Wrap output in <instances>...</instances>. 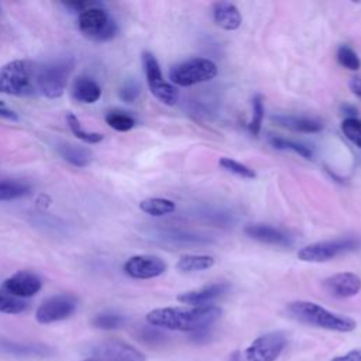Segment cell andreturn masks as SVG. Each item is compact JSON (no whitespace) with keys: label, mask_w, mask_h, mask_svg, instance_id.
Listing matches in <instances>:
<instances>
[{"label":"cell","mask_w":361,"mask_h":361,"mask_svg":"<svg viewBox=\"0 0 361 361\" xmlns=\"http://www.w3.org/2000/svg\"><path fill=\"white\" fill-rule=\"evenodd\" d=\"M96 4H99V3H96V1H68V3H63V6L66 8H71V10L78 11V13H82V11L90 8V7L96 6Z\"/></svg>","instance_id":"obj_36"},{"label":"cell","mask_w":361,"mask_h":361,"mask_svg":"<svg viewBox=\"0 0 361 361\" xmlns=\"http://www.w3.org/2000/svg\"><path fill=\"white\" fill-rule=\"evenodd\" d=\"M80 361H100V360H97L94 357H90V358H85V360H80Z\"/></svg>","instance_id":"obj_42"},{"label":"cell","mask_w":361,"mask_h":361,"mask_svg":"<svg viewBox=\"0 0 361 361\" xmlns=\"http://www.w3.org/2000/svg\"><path fill=\"white\" fill-rule=\"evenodd\" d=\"M66 121H68V126H69L71 131H72L79 140H82L83 142H87V144H97V142H100V141L103 140V135H102L100 133L86 131V130L80 126V121L76 118L75 114L68 113Z\"/></svg>","instance_id":"obj_28"},{"label":"cell","mask_w":361,"mask_h":361,"mask_svg":"<svg viewBox=\"0 0 361 361\" xmlns=\"http://www.w3.org/2000/svg\"><path fill=\"white\" fill-rule=\"evenodd\" d=\"M269 142L276 149H289V151H293L295 154H298L303 158H307V159H310L313 157V151L307 145L300 144L293 140H286V138L274 135V137H269Z\"/></svg>","instance_id":"obj_26"},{"label":"cell","mask_w":361,"mask_h":361,"mask_svg":"<svg viewBox=\"0 0 361 361\" xmlns=\"http://www.w3.org/2000/svg\"><path fill=\"white\" fill-rule=\"evenodd\" d=\"M72 96L82 103H96L102 96V87L89 76H79L72 85Z\"/></svg>","instance_id":"obj_20"},{"label":"cell","mask_w":361,"mask_h":361,"mask_svg":"<svg viewBox=\"0 0 361 361\" xmlns=\"http://www.w3.org/2000/svg\"><path fill=\"white\" fill-rule=\"evenodd\" d=\"M27 307H28L27 299L17 298L0 286V313L18 314L27 310Z\"/></svg>","instance_id":"obj_25"},{"label":"cell","mask_w":361,"mask_h":361,"mask_svg":"<svg viewBox=\"0 0 361 361\" xmlns=\"http://www.w3.org/2000/svg\"><path fill=\"white\" fill-rule=\"evenodd\" d=\"M348 86H350V90H351L355 96H358V97L361 99V76L353 78V79L350 80Z\"/></svg>","instance_id":"obj_38"},{"label":"cell","mask_w":361,"mask_h":361,"mask_svg":"<svg viewBox=\"0 0 361 361\" xmlns=\"http://www.w3.org/2000/svg\"><path fill=\"white\" fill-rule=\"evenodd\" d=\"M0 117H4V118H10V120H17V114L8 109H6L4 106L0 107Z\"/></svg>","instance_id":"obj_39"},{"label":"cell","mask_w":361,"mask_h":361,"mask_svg":"<svg viewBox=\"0 0 361 361\" xmlns=\"http://www.w3.org/2000/svg\"><path fill=\"white\" fill-rule=\"evenodd\" d=\"M93 357L100 361H145L147 357L134 345L121 340L103 341L93 348Z\"/></svg>","instance_id":"obj_12"},{"label":"cell","mask_w":361,"mask_h":361,"mask_svg":"<svg viewBox=\"0 0 361 361\" xmlns=\"http://www.w3.org/2000/svg\"><path fill=\"white\" fill-rule=\"evenodd\" d=\"M123 269L130 278L151 279L162 275L168 269V264L157 255L142 254L128 258Z\"/></svg>","instance_id":"obj_11"},{"label":"cell","mask_w":361,"mask_h":361,"mask_svg":"<svg viewBox=\"0 0 361 361\" xmlns=\"http://www.w3.org/2000/svg\"><path fill=\"white\" fill-rule=\"evenodd\" d=\"M341 131L345 138L361 148V120L358 117H345L341 123Z\"/></svg>","instance_id":"obj_32"},{"label":"cell","mask_w":361,"mask_h":361,"mask_svg":"<svg viewBox=\"0 0 361 361\" xmlns=\"http://www.w3.org/2000/svg\"><path fill=\"white\" fill-rule=\"evenodd\" d=\"M288 345L283 331H269L258 336L244 351L245 361H276Z\"/></svg>","instance_id":"obj_9"},{"label":"cell","mask_w":361,"mask_h":361,"mask_svg":"<svg viewBox=\"0 0 361 361\" xmlns=\"http://www.w3.org/2000/svg\"><path fill=\"white\" fill-rule=\"evenodd\" d=\"M78 309V299L71 293H59L45 299L35 312V319L41 324H51L69 319Z\"/></svg>","instance_id":"obj_10"},{"label":"cell","mask_w":361,"mask_h":361,"mask_svg":"<svg viewBox=\"0 0 361 361\" xmlns=\"http://www.w3.org/2000/svg\"><path fill=\"white\" fill-rule=\"evenodd\" d=\"M213 21L226 31H234L241 25V14L235 4L230 1H216L212 6Z\"/></svg>","instance_id":"obj_18"},{"label":"cell","mask_w":361,"mask_h":361,"mask_svg":"<svg viewBox=\"0 0 361 361\" xmlns=\"http://www.w3.org/2000/svg\"><path fill=\"white\" fill-rule=\"evenodd\" d=\"M216 75L217 65L207 58H192L173 65L169 71L171 82L182 87L209 82Z\"/></svg>","instance_id":"obj_7"},{"label":"cell","mask_w":361,"mask_h":361,"mask_svg":"<svg viewBox=\"0 0 361 361\" xmlns=\"http://www.w3.org/2000/svg\"><path fill=\"white\" fill-rule=\"evenodd\" d=\"M126 323V317L116 312H103L93 317L92 324L102 330H116Z\"/></svg>","instance_id":"obj_27"},{"label":"cell","mask_w":361,"mask_h":361,"mask_svg":"<svg viewBox=\"0 0 361 361\" xmlns=\"http://www.w3.org/2000/svg\"><path fill=\"white\" fill-rule=\"evenodd\" d=\"M219 165H220L224 171L231 172V173H234V175H237V176H241V178H244V179H254V178L257 176L255 172H254V169H251L250 166H247V165H244V164H241V162H238V161H235V159L227 158V157L220 158Z\"/></svg>","instance_id":"obj_30"},{"label":"cell","mask_w":361,"mask_h":361,"mask_svg":"<svg viewBox=\"0 0 361 361\" xmlns=\"http://www.w3.org/2000/svg\"><path fill=\"white\" fill-rule=\"evenodd\" d=\"M141 59H142L144 73H145V78H147L149 92L161 103L168 104V106H173L178 102L179 92L172 83H169L164 79L159 63H158L157 58L154 56V54H151L149 51H144L142 55H141Z\"/></svg>","instance_id":"obj_8"},{"label":"cell","mask_w":361,"mask_h":361,"mask_svg":"<svg viewBox=\"0 0 361 361\" xmlns=\"http://www.w3.org/2000/svg\"><path fill=\"white\" fill-rule=\"evenodd\" d=\"M52 353V348L35 343H17L0 338V354L18 358H44Z\"/></svg>","instance_id":"obj_17"},{"label":"cell","mask_w":361,"mask_h":361,"mask_svg":"<svg viewBox=\"0 0 361 361\" xmlns=\"http://www.w3.org/2000/svg\"><path fill=\"white\" fill-rule=\"evenodd\" d=\"M341 110L347 114V117H357V109L353 106L344 104V106H341Z\"/></svg>","instance_id":"obj_40"},{"label":"cell","mask_w":361,"mask_h":361,"mask_svg":"<svg viewBox=\"0 0 361 361\" xmlns=\"http://www.w3.org/2000/svg\"><path fill=\"white\" fill-rule=\"evenodd\" d=\"M264 103H262V97L261 96H254L252 99V117L248 123V130L252 135H258L261 131V126H262V120H264Z\"/></svg>","instance_id":"obj_33"},{"label":"cell","mask_w":361,"mask_h":361,"mask_svg":"<svg viewBox=\"0 0 361 361\" xmlns=\"http://www.w3.org/2000/svg\"><path fill=\"white\" fill-rule=\"evenodd\" d=\"M142 340L149 343V344H158V343H162L165 340V336L161 331L155 330V327H154V329L142 331Z\"/></svg>","instance_id":"obj_35"},{"label":"cell","mask_w":361,"mask_h":361,"mask_svg":"<svg viewBox=\"0 0 361 361\" xmlns=\"http://www.w3.org/2000/svg\"><path fill=\"white\" fill-rule=\"evenodd\" d=\"M140 85L134 79H128L123 83V86L118 90V96L126 103H133L140 96Z\"/></svg>","instance_id":"obj_34"},{"label":"cell","mask_w":361,"mask_h":361,"mask_svg":"<svg viewBox=\"0 0 361 361\" xmlns=\"http://www.w3.org/2000/svg\"><path fill=\"white\" fill-rule=\"evenodd\" d=\"M31 186L20 179H0V202H10L28 195Z\"/></svg>","instance_id":"obj_23"},{"label":"cell","mask_w":361,"mask_h":361,"mask_svg":"<svg viewBox=\"0 0 361 361\" xmlns=\"http://www.w3.org/2000/svg\"><path fill=\"white\" fill-rule=\"evenodd\" d=\"M230 361H245V358H244L243 353H241V354H238V353H234V354H231V357H230Z\"/></svg>","instance_id":"obj_41"},{"label":"cell","mask_w":361,"mask_h":361,"mask_svg":"<svg viewBox=\"0 0 361 361\" xmlns=\"http://www.w3.org/2000/svg\"><path fill=\"white\" fill-rule=\"evenodd\" d=\"M228 289H230L228 283L216 282V283L203 286L200 289L179 293L176 299L180 303L188 305V306H207V305H212L213 300L221 298Z\"/></svg>","instance_id":"obj_15"},{"label":"cell","mask_w":361,"mask_h":361,"mask_svg":"<svg viewBox=\"0 0 361 361\" xmlns=\"http://www.w3.org/2000/svg\"><path fill=\"white\" fill-rule=\"evenodd\" d=\"M323 288L333 298H353L361 290V278L354 272H338L326 278Z\"/></svg>","instance_id":"obj_14"},{"label":"cell","mask_w":361,"mask_h":361,"mask_svg":"<svg viewBox=\"0 0 361 361\" xmlns=\"http://www.w3.org/2000/svg\"><path fill=\"white\" fill-rule=\"evenodd\" d=\"M221 316V309L214 305L189 307H157L147 313L149 326L164 330L195 333L210 329Z\"/></svg>","instance_id":"obj_1"},{"label":"cell","mask_w":361,"mask_h":361,"mask_svg":"<svg viewBox=\"0 0 361 361\" xmlns=\"http://www.w3.org/2000/svg\"><path fill=\"white\" fill-rule=\"evenodd\" d=\"M41 286H42L41 278L37 274L27 269L14 272L1 283V288L4 290L21 299L34 296L41 290Z\"/></svg>","instance_id":"obj_13"},{"label":"cell","mask_w":361,"mask_h":361,"mask_svg":"<svg viewBox=\"0 0 361 361\" xmlns=\"http://www.w3.org/2000/svg\"><path fill=\"white\" fill-rule=\"evenodd\" d=\"M73 69L71 59H58L37 66V96L56 99L63 94Z\"/></svg>","instance_id":"obj_4"},{"label":"cell","mask_w":361,"mask_h":361,"mask_svg":"<svg viewBox=\"0 0 361 361\" xmlns=\"http://www.w3.org/2000/svg\"><path fill=\"white\" fill-rule=\"evenodd\" d=\"M1 106H4V104H3V102H1V100H0V107H1Z\"/></svg>","instance_id":"obj_43"},{"label":"cell","mask_w":361,"mask_h":361,"mask_svg":"<svg viewBox=\"0 0 361 361\" xmlns=\"http://www.w3.org/2000/svg\"><path fill=\"white\" fill-rule=\"evenodd\" d=\"M244 233L259 243L264 244H271V245H279V247H289L292 245V238L283 233L282 230L268 226V224H248L244 228Z\"/></svg>","instance_id":"obj_16"},{"label":"cell","mask_w":361,"mask_h":361,"mask_svg":"<svg viewBox=\"0 0 361 361\" xmlns=\"http://www.w3.org/2000/svg\"><path fill=\"white\" fill-rule=\"evenodd\" d=\"M78 27L85 37L97 42L114 38L118 30L114 18L100 4L79 13Z\"/></svg>","instance_id":"obj_6"},{"label":"cell","mask_w":361,"mask_h":361,"mask_svg":"<svg viewBox=\"0 0 361 361\" xmlns=\"http://www.w3.org/2000/svg\"><path fill=\"white\" fill-rule=\"evenodd\" d=\"M213 265H214V258L210 255H203V254H199V255L186 254V255H182L179 258V261L176 262L178 271L186 272V274L204 271V269L212 268Z\"/></svg>","instance_id":"obj_22"},{"label":"cell","mask_w":361,"mask_h":361,"mask_svg":"<svg viewBox=\"0 0 361 361\" xmlns=\"http://www.w3.org/2000/svg\"><path fill=\"white\" fill-rule=\"evenodd\" d=\"M272 121H275L281 127H285L298 133H306V134L319 133L323 128V124L319 120L305 117V116L278 114V116H272Z\"/></svg>","instance_id":"obj_19"},{"label":"cell","mask_w":361,"mask_h":361,"mask_svg":"<svg viewBox=\"0 0 361 361\" xmlns=\"http://www.w3.org/2000/svg\"><path fill=\"white\" fill-rule=\"evenodd\" d=\"M358 248H361L360 235H344L309 244L298 251V258L305 262H326L340 255L354 252Z\"/></svg>","instance_id":"obj_5"},{"label":"cell","mask_w":361,"mask_h":361,"mask_svg":"<svg viewBox=\"0 0 361 361\" xmlns=\"http://www.w3.org/2000/svg\"><path fill=\"white\" fill-rule=\"evenodd\" d=\"M140 209L149 216L154 217H161V216H166L171 214L172 212H175L176 206L175 202H172L171 199H165V197H148L140 202Z\"/></svg>","instance_id":"obj_24"},{"label":"cell","mask_w":361,"mask_h":361,"mask_svg":"<svg viewBox=\"0 0 361 361\" xmlns=\"http://www.w3.org/2000/svg\"><path fill=\"white\" fill-rule=\"evenodd\" d=\"M59 155L69 164L78 168H85L92 161V152L80 145L71 144V142H62L56 147Z\"/></svg>","instance_id":"obj_21"},{"label":"cell","mask_w":361,"mask_h":361,"mask_svg":"<svg viewBox=\"0 0 361 361\" xmlns=\"http://www.w3.org/2000/svg\"><path fill=\"white\" fill-rule=\"evenodd\" d=\"M38 62L16 59L0 68V93L11 96H37Z\"/></svg>","instance_id":"obj_3"},{"label":"cell","mask_w":361,"mask_h":361,"mask_svg":"<svg viewBox=\"0 0 361 361\" xmlns=\"http://www.w3.org/2000/svg\"><path fill=\"white\" fill-rule=\"evenodd\" d=\"M106 123L116 131H130L135 126L134 117L121 111H110L106 116Z\"/></svg>","instance_id":"obj_31"},{"label":"cell","mask_w":361,"mask_h":361,"mask_svg":"<svg viewBox=\"0 0 361 361\" xmlns=\"http://www.w3.org/2000/svg\"><path fill=\"white\" fill-rule=\"evenodd\" d=\"M330 361H361V350H351V351H347L345 354H341V355H337L334 357L333 360Z\"/></svg>","instance_id":"obj_37"},{"label":"cell","mask_w":361,"mask_h":361,"mask_svg":"<svg viewBox=\"0 0 361 361\" xmlns=\"http://www.w3.org/2000/svg\"><path fill=\"white\" fill-rule=\"evenodd\" d=\"M288 314L296 322L338 333H350L357 327L354 319L330 312L329 309L309 300H295L286 306Z\"/></svg>","instance_id":"obj_2"},{"label":"cell","mask_w":361,"mask_h":361,"mask_svg":"<svg viewBox=\"0 0 361 361\" xmlns=\"http://www.w3.org/2000/svg\"><path fill=\"white\" fill-rule=\"evenodd\" d=\"M336 56H337V62L348 71H358L361 68V61L357 52L348 45H340Z\"/></svg>","instance_id":"obj_29"}]
</instances>
